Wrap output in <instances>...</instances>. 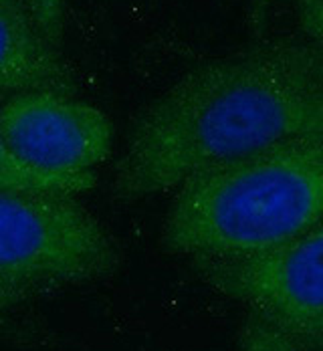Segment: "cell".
Wrapping results in <instances>:
<instances>
[{
  "label": "cell",
  "instance_id": "1",
  "mask_svg": "<svg viewBox=\"0 0 323 351\" xmlns=\"http://www.w3.org/2000/svg\"><path fill=\"white\" fill-rule=\"evenodd\" d=\"M323 140V49L281 36L184 75L138 117L113 194L140 200L218 164Z\"/></svg>",
  "mask_w": 323,
  "mask_h": 351
},
{
  "label": "cell",
  "instance_id": "3",
  "mask_svg": "<svg viewBox=\"0 0 323 351\" xmlns=\"http://www.w3.org/2000/svg\"><path fill=\"white\" fill-rule=\"evenodd\" d=\"M117 267V245L73 196L0 190V285L31 299Z\"/></svg>",
  "mask_w": 323,
  "mask_h": 351
},
{
  "label": "cell",
  "instance_id": "11",
  "mask_svg": "<svg viewBox=\"0 0 323 351\" xmlns=\"http://www.w3.org/2000/svg\"><path fill=\"white\" fill-rule=\"evenodd\" d=\"M277 0H251L249 4V19H251V25L254 29H261L265 19H267V12L271 10V6L275 4Z\"/></svg>",
  "mask_w": 323,
  "mask_h": 351
},
{
  "label": "cell",
  "instance_id": "6",
  "mask_svg": "<svg viewBox=\"0 0 323 351\" xmlns=\"http://www.w3.org/2000/svg\"><path fill=\"white\" fill-rule=\"evenodd\" d=\"M73 91L61 51L43 35L27 0H0V97L25 91Z\"/></svg>",
  "mask_w": 323,
  "mask_h": 351
},
{
  "label": "cell",
  "instance_id": "5",
  "mask_svg": "<svg viewBox=\"0 0 323 351\" xmlns=\"http://www.w3.org/2000/svg\"><path fill=\"white\" fill-rule=\"evenodd\" d=\"M0 138L25 164L57 174H93L111 154L109 117L63 91L38 89L0 106Z\"/></svg>",
  "mask_w": 323,
  "mask_h": 351
},
{
  "label": "cell",
  "instance_id": "2",
  "mask_svg": "<svg viewBox=\"0 0 323 351\" xmlns=\"http://www.w3.org/2000/svg\"><path fill=\"white\" fill-rule=\"evenodd\" d=\"M323 224V140L281 143L178 186L162 245L204 261L249 258Z\"/></svg>",
  "mask_w": 323,
  "mask_h": 351
},
{
  "label": "cell",
  "instance_id": "12",
  "mask_svg": "<svg viewBox=\"0 0 323 351\" xmlns=\"http://www.w3.org/2000/svg\"><path fill=\"white\" fill-rule=\"evenodd\" d=\"M25 301H29V299H27L23 293L12 291V289H8V287L0 285V313H2V311H6V309H10V307H14V305L25 303Z\"/></svg>",
  "mask_w": 323,
  "mask_h": 351
},
{
  "label": "cell",
  "instance_id": "10",
  "mask_svg": "<svg viewBox=\"0 0 323 351\" xmlns=\"http://www.w3.org/2000/svg\"><path fill=\"white\" fill-rule=\"evenodd\" d=\"M297 10L305 36L323 49V0H297Z\"/></svg>",
  "mask_w": 323,
  "mask_h": 351
},
{
  "label": "cell",
  "instance_id": "4",
  "mask_svg": "<svg viewBox=\"0 0 323 351\" xmlns=\"http://www.w3.org/2000/svg\"><path fill=\"white\" fill-rule=\"evenodd\" d=\"M218 293L241 301L305 351H323V224L237 261L196 263Z\"/></svg>",
  "mask_w": 323,
  "mask_h": 351
},
{
  "label": "cell",
  "instance_id": "8",
  "mask_svg": "<svg viewBox=\"0 0 323 351\" xmlns=\"http://www.w3.org/2000/svg\"><path fill=\"white\" fill-rule=\"evenodd\" d=\"M241 350L243 351H305L299 348L293 339H289L283 331L271 325L267 319L256 313L247 315L243 335H241Z\"/></svg>",
  "mask_w": 323,
  "mask_h": 351
},
{
  "label": "cell",
  "instance_id": "7",
  "mask_svg": "<svg viewBox=\"0 0 323 351\" xmlns=\"http://www.w3.org/2000/svg\"><path fill=\"white\" fill-rule=\"evenodd\" d=\"M93 186H95V172L73 176L38 170L35 166L25 164L21 158H16L0 138V190L75 196L91 190Z\"/></svg>",
  "mask_w": 323,
  "mask_h": 351
},
{
  "label": "cell",
  "instance_id": "9",
  "mask_svg": "<svg viewBox=\"0 0 323 351\" xmlns=\"http://www.w3.org/2000/svg\"><path fill=\"white\" fill-rule=\"evenodd\" d=\"M36 23L47 40L61 51L63 25H65V2L67 0H27Z\"/></svg>",
  "mask_w": 323,
  "mask_h": 351
}]
</instances>
